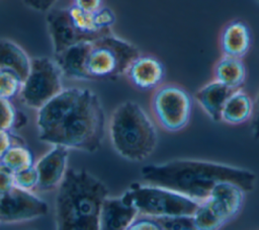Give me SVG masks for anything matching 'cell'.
<instances>
[{
	"label": "cell",
	"instance_id": "d6a6232c",
	"mask_svg": "<svg viewBox=\"0 0 259 230\" xmlns=\"http://www.w3.org/2000/svg\"><path fill=\"white\" fill-rule=\"evenodd\" d=\"M256 1H257V2H258V3H259V0H256Z\"/></svg>",
	"mask_w": 259,
	"mask_h": 230
},
{
	"label": "cell",
	"instance_id": "52a82bcc",
	"mask_svg": "<svg viewBox=\"0 0 259 230\" xmlns=\"http://www.w3.org/2000/svg\"><path fill=\"white\" fill-rule=\"evenodd\" d=\"M139 214L156 218L193 215L199 202L167 187L134 182L125 190Z\"/></svg>",
	"mask_w": 259,
	"mask_h": 230
},
{
	"label": "cell",
	"instance_id": "277c9868",
	"mask_svg": "<svg viewBox=\"0 0 259 230\" xmlns=\"http://www.w3.org/2000/svg\"><path fill=\"white\" fill-rule=\"evenodd\" d=\"M109 136L116 153L133 162L147 159L158 143L154 123L142 106L132 100L120 103L113 110L109 122Z\"/></svg>",
	"mask_w": 259,
	"mask_h": 230
},
{
	"label": "cell",
	"instance_id": "5bb4252c",
	"mask_svg": "<svg viewBox=\"0 0 259 230\" xmlns=\"http://www.w3.org/2000/svg\"><path fill=\"white\" fill-rule=\"evenodd\" d=\"M46 21L54 54H58L78 43L87 42L72 23L67 7L50 9L47 13Z\"/></svg>",
	"mask_w": 259,
	"mask_h": 230
},
{
	"label": "cell",
	"instance_id": "3957f363",
	"mask_svg": "<svg viewBox=\"0 0 259 230\" xmlns=\"http://www.w3.org/2000/svg\"><path fill=\"white\" fill-rule=\"evenodd\" d=\"M108 195L106 184L96 176L68 168L56 196L57 229L99 230L101 206Z\"/></svg>",
	"mask_w": 259,
	"mask_h": 230
},
{
	"label": "cell",
	"instance_id": "6da1fadb",
	"mask_svg": "<svg viewBox=\"0 0 259 230\" xmlns=\"http://www.w3.org/2000/svg\"><path fill=\"white\" fill-rule=\"evenodd\" d=\"M38 139L51 145L96 152L105 133V113L98 95L87 88H63L37 109Z\"/></svg>",
	"mask_w": 259,
	"mask_h": 230
},
{
	"label": "cell",
	"instance_id": "5b68a950",
	"mask_svg": "<svg viewBox=\"0 0 259 230\" xmlns=\"http://www.w3.org/2000/svg\"><path fill=\"white\" fill-rule=\"evenodd\" d=\"M141 54L133 44L107 33L87 42L84 71L87 80L115 79Z\"/></svg>",
	"mask_w": 259,
	"mask_h": 230
},
{
	"label": "cell",
	"instance_id": "ac0fdd59",
	"mask_svg": "<svg viewBox=\"0 0 259 230\" xmlns=\"http://www.w3.org/2000/svg\"><path fill=\"white\" fill-rule=\"evenodd\" d=\"M254 101L242 88L233 90L228 97L222 113L221 121L229 125H240L252 119Z\"/></svg>",
	"mask_w": 259,
	"mask_h": 230
},
{
	"label": "cell",
	"instance_id": "30bf717a",
	"mask_svg": "<svg viewBox=\"0 0 259 230\" xmlns=\"http://www.w3.org/2000/svg\"><path fill=\"white\" fill-rule=\"evenodd\" d=\"M49 212L48 204L33 195L14 186L8 193L0 196V222L17 223L37 219Z\"/></svg>",
	"mask_w": 259,
	"mask_h": 230
},
{
	"label": "cell",
	"instance_id": "83f0119b",
	"mask_svg": "<svg viewBox=\"0 0 259 230\" xmlns=\"http://www.w3.org/2000/svg\"><path fill=\"white\" fill-rule=\"evenodd\" d=\"M14 186V172L0 162V196L8 193Z\"/></svg>",
	"mask_w": 259,
	"mask_h": 230
},
{
	"label": "cell",
	"instance_id": "603a6c76",
	"mask_svg": "<svg viewBox=\"0 0 259 230\" xmlns=\"http://www.w3.org/2000/svg\"><path fill=\"white\" fill-rule=\"evenodd\" d=\"M22 80L12 71L0 69V97L11 100L20 93Z\"/></svg>",
	"mask_w": 259,
	"mask_h": 230
},
{
	"label": "cell",
	"instance_id": "9c48e42d",
	"mask_svg": "<svg viewBox=\"0 0 259 230\" xmlns=\"http://www.w3.org/2000/svg\"><path fill=\"white\" fill-rule=\"evenodd\" d=\"M62 71L55 59L37 57L31 59L27 77L22 82L20 96L23 102L38 109L63 90Z\"/></svg>",
	"mask_w": 259,
	"mask_h": 230
},
{
	"label": "cell",
	"instance_id": "f1b7e54d",
	"mask_svg": "<svg viewBox=\"0 0 259 230\" xmlns=\"http://www.w3.org/2000/svg\"><path fill=\"white\" fill-rule=\"evenodd\" d=\"M58 0H23V3L35 10V11H39V12H48L50 9L53 8L54 4L57 2Z\"/></svg>",
	"mask_w": 259,
	"mask_h": 230
},
{
	"label": "cell",
	"instance_id": "484cf974",
	"mask_svg": "<svg viewBox=\"0 0 259 230\" xmlns=\"http://www.w3.org/2000/svg\"><path fill=\"white\" fill-rule=\"evenodd\" d=\"M93 14L95 23L99 29L111 31V27L115 22V14L110 8L102 6L97 11L93 12Z\"/></svg>",
	"mask_w": 259,
	"mask_h": 230
},
{
	"label": "cell",
	"instance_id": "8992f818",
	"mask_svg": "<svg viewBox=\"0 0 259 230\" xmlns=\"http://www.w3.org/2000/svg\"><path fill=\"white\" fill-rule=\"evenodd\" d=\"M245 193L234 182L222 181L215 184L210 194L199 202L192 215L195 229L215 230L235 219L243 208Z\"/></svg>",
	"mask_w": 259,
	"mask_h": 230
},
{
	"label": "cell",
	"instance_id": "9a60e30c",
	"mask_svg": "<svg viewBox=\"0 0 259 230\" xmlns=\"http://www.w3.org/2000/svg\"><path fill=\"white\" fill-rule=\"evenodd\" d=\"M252 45V33L249 25L239 19L228 22L220 34V47L223 55L243 58Z\"/></svg>",
	"mask_w": 259,
	"mask_h": 230
},
{
	"label": "cell",
	"instance_id": "ba28073f",
	"mask_svg": "<svg viewBox=\"0 0 259 230\" xmlns=\"http://www.w3.org/2000/svg\"><path fill=\"white\" fill-rule=\"evenodd\" d=\"M192 107V96L176 84H162L155 89L151 100V109L156 122L168 132L184 129L190 121Z\"/></svg>",
	"mask_w": 259,
	"mask_h": 230
},
{
	"label": "cell",
	"instance_id": "d6986e66",
	"mask_svg": "<svg viewBox=\"0 0 259 230\" xmlns=\"http://www.w3.org/2000/svg\"><path fill=\"white\" fill-rule=\"evenodd\" d=\"M31 60L25 51L16 43L0 39V69L14 72L22 82L29 73Z\"/></svg>",
	"mask_w": 259,
	"mask_h": 230
},
{
	"label": "cell",
	"instance_id": "e0dca14e",
	"mask_svg": "<svg viewBox=\"0 0 259 230\" xmlns=\"http://www.w3.org/2000/svg\"><path fill=\"white\" fill-rule=\"evenodd\" d=\"M213 77L223 85L236 90L243 87L247 69L242 58L223 55L214 64Z\"/></svg>",
	"mask_w": 259,
	"mask_h": 230
},
{
	"label": "cell",
	"instance_id": "4316f807",
	"mask_svg": "<svg viewBox=\"0 0 259 230\" xmlns=\"http://www.w3.org/2000/svg\"><path fill=\"white\" fill-rule=\"evenodd\" d=\"M162 230L161 225L156 217L139 214L126 230Z\"/></svg>",
	"mask_w": 259,
	"mask_h": 230
},
{
	"label": "cell",
	"instance_id": "44dd1931",
	"mask_svg": "<svg viewBox=\"0 0 259 230\" xmlns=\"http://www.w3.org/2000/svg\"><path fill=\"white\" fill-rule=\"evenodd\" d=\"M0 162H2L13 172H17L33 166L34 158L29 148L18 142L9 147V149L1 158Z\"/></svg>",
	"mask_w": 259,
	"mask_h": 230
},
{
	"label": "cell",
	"instance_id": "ffe728a7",
	"mask_svg": "<svg viewBox=\"0 0 259 230\" xmlns=\"http://www.w3.org/2000/svg\"><path fill=\"white\" fill-rule=\"evenodd\" d=\"M87 42L78 43L58 54H54V59L64 76L75 80H87L84 71Z\"/></svg>",
	"mask_w": 259,
	"mask_h": 230
},
{
	"label": "cell",
	"instance_id": "7402d4cb",
	"mask_svg": "<svg viewBox=\"0 0 259 230\" xmlns=\"http://www.w3.org/2000/svg\"><path fill=\"white\" fill-rule=\"evenodd\" d=\"M26 120L25 114L16 109L9 99L0 97V130L18 129L26 123Z\"/></svg>",
	"mask_w": 259,
	"mask_h": 230
},
{
	"label": "cell",
	"instance_id": "7c38bea8",
	"mask_svg": "<svg viewBox=\"0 0 259 230\" xmlns=\"http://www.w3.org/2000/svg\"><path fill=\"white\" fill-rule=\"evenodd\" d=\"M69 149L62 145H53V148L34 164L38 174L37 188L48 191L58 188L62 182L68 164Z\"/></svg>",
	"mask_w": 259,
	"mask_h": 230
},
{
	"label": "cell",
	"instance_id": "f546056e",
	"mask_svg": "<svg viewBox=\"0 0 259 230\" xmlns=\"http://www.w3.org/2000/svg\"><path fill=\"white\" fill-rule=\"evenodd\" d=\"M102 3L103 0H72L71 4L77 6L84 11L95 12L102 7Z\"/></svg>",
	"mask_w": 259,
	"mask_h": 230
},
{
	"label": "cell",
	"instance_id": "4dcf8cb0",
	"mask_svg": "<svg viewBox=\"0 0 259 230\" xmlns=\"http://www.w3.org/2000/svg\"><path fill=\"white\" fill-rule=\"evenodd\" d=\"M15 140L16 139L11 134V131L0 130V160L11 145H13L14 143H18Z\"/></svg>",
	"mask_w": 259,
	"mask_h": 230
},
{
	"label": "cell",
	"instance_id": "d4e9b609",
	"mask_svg": "<svg viewBox=\"0 0 259 230\" xmlns=\"http://www.w3.org/2000/svg\"><path fill=\"white\" fill-rule=\"evenodd\" d=\"M37 183L38 174L35 165L14 172V184L19 188L25 190H32L34 188H37Z\"/></svg>",
	"mask_w": 259,
	"mask_h": 230
},
{
	"label": "cell",
	"instance_id": "8fae6325",
	"mask_svg": "<svg viewBox=\"0 0 259 230\" xmlns=\"http://www.w3.org/2000/svg\"><path fill=\"white\" fill-rule=\"evenodd\" d=\"M124 75L135 88L142 91L154 90L164 81L165 67L155 56L140 54L130 64Z\"/></svg>",
	"mask_w": 259,
	"mask_h": 230
},
{
	"label": "cell",
	"instance_id": "2e32d148",
	"mask_svg": "<svg viewBox=\"0 0 259 230\" xmlns=\"http://www.w3.org/2000/svg\"><path fill=\"white\" fill-rule=\"evenodd\" d=\"M233 92V89L223 85L217 80H212L199 88L194 98L204 112L214 122L221 121L223 107Z\"/></svg>",
	"mask_w": 259,
	"mask_h": 230
},
{
	"label": "cell",
	"instance_id": "1f68e13d",
	"mask_svg": "<svg viewBox=\"0 0 259 230\" xmlns=\"http://www.w3.org/2000/svg\"><path fill=\"white\" fill-rule=\"evenodd\" d=\"M252 129L253 135L256 139H259V93L254 101V109L252 116Z\"/></svg>",
	"mask_w": 259,
	"mask_h": 230
},
{
	"label": "cell",
	"instance_id": "7a4b0ae2",
	"mask_svg": "<svg viewBox=\"0 0 259 230\" xmlns=\"http://www.w3.org/2000/svg\"><path fill=\"white\" fill-rule=\"evenodd\" d=\"M141 175L147 183L170 188L197 202L203 201L219 182H234L250 191L256 181L255 174L247 169L193 159L148 164L142 167Z\"/></svg>",
	"mask_w": 259,
	"mask_h": 230
},
{
	"label": "cell",
	"instance_id": "4fadbf2b",
	"mask_svg": "<svg viewBox=\"0 0 259 230\" xmlns=\"http://www.w3.org/2000/svg\"><path fill=\"white\" fill-rule=\"evenodd\" d=\"M139 211L124 191L118 198H105L99 215V229L126 230Z\"/></svg>",
	"mask_w": 259,
	"mask_h": 230
},
{
	"label": "cell",
	"instance_id": "cb8c5ba5",
	"mask_svg": "<svg viewBox=\"0 0 259 230\" xmlns=\"http://www.w3.org/2000/svg\"><path fill=\"white\" fill-rule=\"evenodd\" d=\"M162 230H193L195 229L193 216L180 215L157 218Z\"/></svg>",
	"mask_w": 259,
	"mask_h": 230
}]
</instances>
